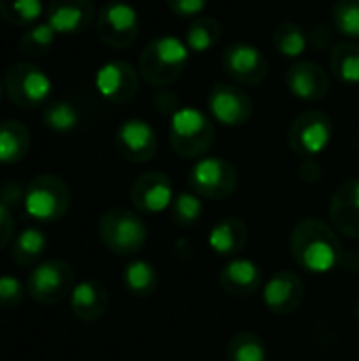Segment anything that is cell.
<instances>
[{
  "label": "cell",
  "mask_w": 359,
  "mask_h": 361,
  "mask_svg": "<svg viewBox=\"0 0 359 361\" xmlns=\"http://www.w3.org/2000/svg\"><path fill=\"white\" fill-rule=\"evenodd\" d=\"M70 186L63 178L55 173H40L36 176L23 195L25 214L36 222H57L70 209Z\"/></svg>",
  "instance_id": "cell-5"
},
{
  "label": "cell",
  "mask_w": 359,
  "mask_h": 361,
  "mask_svg": "<svg viewBox=\"0 0 359 361\" xmlns=\"http://www.w3.org/2000/svg\"><path fill=\"white\" fill-rule=\"evenodd\" d=\"M2 91H4V82L0 80V99H2Z\"/></svg>",
  "instance_id": "cell-39"
},
{
  "label": "cell",
  "mask_w": 359,
  "mask_h": 361,
  "mask_svg": "<svg viewBox=\"0 0 359 361\" xmlns=\"http://www.w3.org/2000/svg\"><path fill=\"white\" fill-rule=\"evenodd\" d=\"M332 74L345 85H359V44L341 42L330 51Z\"/></svg>",
  "instance_id": "cell-27"
},
{
  "label": "cell",
  "mask_w": 359,
  "mask_h": 361,
  "mask_svg": "<svg viewBox=\"0 0 359 361\" xmlns=\"http://www.w3.org/2000/svg\"><path fill=\"white\" fill-rule=\"evenodd\" d=\"M55 36L57 34L49 23H38L19 38V51L28 57H44L55 44Z\"/></svg>",
  "instance_id": "cell-33"
},
{
  "label": "cell",
  "mask_w": 359,
  "mask_h": 361,
  "mask_svg": "<svg viewBox=\"0 0 359 361\" xmlns=\"http://www.w3.org/2000/svg\"><path fill=\"white\" fill-rule=\"evenodd\" d=\"M190 49L176 36H159L150 40L138 59V72L150 87H167L186 70Z\"/></svg>",
  "instance_id": "cell-2"
},
{
  "label": "cell",
  "mask_w": 359,
  "mask_h": 361,
  "mask_svg": "<svg viewBox=\"0 0 359 361\" xmlns=\"http://www.w3.org/2000/svg\"><path fill=\"white\" fill-rule=\"evenodd\" d=\"M332 140V121L322 110H307L298 114L288 131V146L300 159H315Z\"/></svg>",
  "instance_id": "cell-9"
},
{
  "label": "cell",
  "mask_w": 359,
  "mask_h": 361,
  "mask_svg": "<svg viewBox=\"0 0 359 361\" xmlns=\"http://www.w3.org/2000/svg\"><path fill=\"white\" fill-rule=\"evenodd\" d=\"M250 239V231L248 224L239 218H224L218 224H214V228L209 231V247L214 250V254L222 256V258H237Z\"/></svg>",
  "instance_id": "cell-22"
},
{
  "label": "cell",
  "mask_w": 359,
  "mask_h": 361,
  "mask_svg": "<svg viewBox=\"0 0 359 361\" xmlns=\"http://www.w3.org/2000/svg\"><path fill=\"white\" fill-rule=\"evenodd\" d=\"M28 296L38 305H57L74 290V271L68 262L51 258L34 267L28 277Z\"/></svg>",
  "instance_id": "cell-7"
},
{
  "label": "cell",
  "mask_w": 359,
  "mask_h": 361,
  "mask_svg": "<svg viewBox=\"0 0 359 361\" xmlns=\"http://www.w3.org/2000/svg\"><path fill=\"white\" fill-rule=\"evenodd\" d=\"M110 305L108 290L97 279H85L74 286L70 294V309L72 315L80 322H97L106 315Z\"/></svg>",
  "instance_id": "cell-21"
},
{
  "label": "cell",
  "mask_w": 359,
  "mask_h": 361,
  "mask_svg": "<svg viewBox=\"0 0 359 361\" xmlns=\"http://www.w3.org/2000/svg\"><path fill=\"white\" fill-rule=\"evenodd\" d=\"M47 252V235L40 228H25L13 243V260L17 267H36Z\"/></svg>",
  "instance_id": "cell-26"
},
{
  "label": "cell",
  "mask_w": 359,
  "mask_h": 361,
  "mask_svg": "<svg viewBox=\"0 0 359 361\" xmlns=\"http://www.w3.org/2000/svg\"><path fill=\"white\" fill-rule=\"evenodd\" d=\"M95 19L91 0H51L47 8V23L55 34H83Z\"/></svg>",
  "instance_id": "cell-17"
},
{
  "label": "cell",
  "mask_w": 359,
  "mask_h": 361,
  "mask_svg": "<svg viewBox=\"0 0 359 361\" xmlns=\"http://www.w3.org/2000/svg\"><path fill=\"white\" fill-rule=\"evenodd\" d=\"M125 288L135 298H150L159 288L157 269L146 260H131L123 271Z\"/></svg>",
  "instance_id": "cell-25"
},
{
  "label": "cell",
  "mask_w": 359,
  "mask_h": 361,
  "mask_svg": "<svg viewBox=\"0 0 359 361\" xmlns=\"http://www.w3.org/2000/svg\"><path fill=\"white\" fill-rule=\"evenodd\" d=\"M239 186V173L235 165L220 157L199 159L188 173V188L201 199L224 201Z\"/></svg>",
  "instance_id": "cell-6"
},
{
  "label": "cell",
  "mask_w": 359,
  "mask_h": 361,
  "mask_svg": "<svg viewBox=\"0 0 359 361\" xmlns=\"http://www.w3.org/2000/svg\"><path fill=\"white\" fill-rule=\"evenodd\" d=\"M286 85L294 97L303 102H320L330 91V76L315 61H296L286 72Z\"/></svg>",
  "instance_id": "cell-18"
},
{
  "label": "cell",
  "mask_w": 359,
  "mask_h": 361,
  "mask_svg": "<svg viewBox=\"0 0 359 361\" xmlns=\"http://www.w3.org/2000/svg\"><path fill=\"white\" fill-rule=\"evenodd\" d=\"M334 27L347 36L359 38V0H336L332 8Z\"/></svg>",
  "instance_id": "cell-34"
},
{
  "label": "cell",
  "mask_w": 359,
  "mask_h": 361,
  "mask_svg": "<svg viewBox=\"0 0 359 361\" xmlns=\"http://www.w3.org/2000/svg\"><path fill=\"white\" fill-rule=\"evenodd\" d=\"M169 11L178 17H201V13L207 6V0H165Z\"/></svg>",
  "instance_id": "cell-36"
},
{
  "label": "cell",
  "mask_w": 359,
  "mask_h": 361,
  "mask_svg": "<svg viewBox=\"0 0 359 361\" xmlns=\"http://www.w3.org/2000/svg\"><path fill=\"white\" fill-rule=\"evenodd\" d=\"M271 42H273V49L279 55H284V57H300L307 51L309 36L298 23L284 21L273 30Z\"/></svg>",
  "instance_id": "cell-28"
},
{
  "label": "cell",
  "mask_w": 359,
  "mask_h": 361,
  "mask_svg": "<svg viewBox=\"0 0 359 361\" xmlns=\"http://www.w3.org/2000/svg\"><path fill=\"white\" fill-rule=\"evenodd\" d=\"M42 125L53 133H70L78 125V112L70 102H49L42 110Z\"/></svg>",
  "instance_id": "cell-30"
},
{
  "label": "cell",
  "mask_w": 359,
  "mask_h": 361,
  "mask_svg": "<svg viewBox=\"0 0 359 361\" xmlns=\"http://www.w3.org/2000/svg\"><path fill=\"white\" fill-rule=\"evenodd\" d=\"M99 239L106 250L116 256H133L148 241V228L138 212L127 207L108 209L97 224Z\"/></svg>",
  "instance_id": "cell-4"
},
{
  "label": "cell",
  "mask_w": 359,
  "mask_h": 361,
  "mask_svg": "<svg viewBox=\"0 0 359 361\" xmlns=\"http://www.w3.org/2000/svg\"><path fill=\"white\" fill-rule=\"evenodd\" d=\"M262 296L273 315H292L305 300V281L292 271H279L264 283Z\"/></svg>",
  "instance_id": "cell-16"
},
{
  "label": "cell",
  "mask_w": 359,
  "mask_h": 361,
  "mask_svg": "<svg viewBox=\"0 0 359 361\" xmlns=\"http://www.w3.org/2000/svg\"><path fill=\"white\" fill-rule=\"evenodd\" d=\"M174 184L163 171H146L131 184L129 199L133 209L142 214H161L174 203Z\"/></svg>",
  "instance_id": "cell-13"
},
{
  "label": "cell",
  "mask_w": 359,
  "mask_h": 361,
  "mask_svg": "<svg viewBox=\"0 0 359 361\" xmlns=\"http://www.w3.org/2000/svg\"><path fill=\"white\" fill-rule=\"evenodd\" d=\"M169 209H171L174 222L180 228H193L203 216V201L193 190L190 192L186 190V192H180V195L174 197V203H171Z\"/></svg>",
  "instance_id": "cell-32"
},
{
  "label": "cell",
  "mask_w": 359,
  "mask_h": 361,
  "mask_svg": "<svg viewBox=\"0 0 359 361\" xmlns=\"http://www.w3.org/2000/svg\"><path fill=\"white\" fill-rule=\"evenodd\" d=\"M114 146L118 154L129 163H148L157 154V131L150 123L142 118L125 121L114 135Z\"/></svg>",
  "instance_id": "cell-15"
},
{
  "label": "cell",
  "mask_w": 359,
  "mask_h": 361,
  "mask_svg": "<svg viewBox=\"0 0 359 361\" xmlns=\"http://www.w3.org/2000/svg\"><path fill=\"white\" fill-rule=\"evenodd\" d=\"M13 233H15V218L8 205H4L0 201V250H4L11 241H13Z\"/></svg>",
  "instance_id": "cell-37"
},
{
  "label": "cell",
  "mask_w": 359,
  "mask_h": 361,
  "mask_svg": "<svg viewBox=\"0 0 359 361\" xmlns=\"http://www.w3.org/2000/svg\"><path fill=\"white\" fill-rule=\"evenodd\" d=\"M222 68L226 76L239 87L260 85L269 74V61L260 49L248 42L229 44L222 51Z\"/></svg>",
  "instance_id": "cell-11"
},
{
  "label": "cell",
  "mask_w": 359,
  "mask_h": 361,
  "mask_svg": "<svg viewBox=\"0 0 359 361\" xmlns=\"http://www.w3.org/2000/svg\"><path fill=\"white\" fill-rule=\"evenodd\" d=\"M40 0H0V19L17 27L34 23L40 17Z\"/></svg>",
  "instance_id": "cell-31"
},
{
  "label": "cell",
  "mask_w": 359,
  "mask_h": 361,
  "mask_svg": "<svg viewBox=\"0 0 359 361\" xmlns=\"http://www.w3.org/2000/svg\"><path fill=\"white\" fill-rule=\"evenodd\" d=\"M25 292H28L25 286L17 277L2 275L0 277V311H11V309L19 307Z\"/></svg>",
  "instance_id": "cell-35"
},
{
  "label": "cell",
  "mask_w": 359,
  "mask_h": 361,
  "mask_svg": "<svg viewBox=\"0 0 359 361\" xmlns=\"http://www.w3.org/2000/svg\"><path fill=\"white\" fill-rule=\"evenodd\" d=\"M355 319H358V324H359V300H358V305H355Z\"/></svg>",
  "instance_id": "cell-38"
},
{
  "label": "cell",
  "mask_w": 359,
  "mask_h": 361,
  "mask_svg": "<svg viewBox=\"0 0 359 361\" xmlns=\"http://www.w3.org/2000/svg\"><path fill=\"white\" fill-rule=\"evenodd\" d=\"M220 40H222V25H220V21L214 19V17H207V15L195 17L188 23L186 36H184L186 47L190 51H195V53H207V51L216 49Z\"/></svg>",
  "instance_id": "cell-24"
},
{
  "label": "cell",
  "mask_w": 359,
  "mask_h": 361,
  "mask_svg": "<svg viewBox=\"0 0 359 361\" xmlns=\"http://www.w3.org/2000/svg\"><path fill=\"white\" fill-rule=\"evenodd\" d=\"M30 152V131L21 121L0 123V165L19 163Z\"/></svg>",
  "instance_id": "cell-23"
},
{
  "label": "cell",
  "mask_w": 359,
  "mask_h": 361,
  "mask_svg": "<svg viewBox=\"0 0 359 361\" xmlns=\"http://www.w3.org/2000/svg\"><path fill=\"white\" fill-rule=\"evenodd\" d=\"M216 140L212 118L199 108H178L169 121V144L182 159H201Z\"/></svg>",
  "instance_id": "cell-3"
},
{
  "label": "cell",
  "mask_w": 359,
  "mask_h": 361,
  "mask_svg": "<svg viewBox=\"0 0 359 361\" xmlns=\"http://www.w3.org/2000/svg\"><path fill=\"white\" fill-rule=\"evenodd\" d=\"M140 72L123 59L104 63L95 74V87L99 95L112 104H125L133 99L140 89Z\"/></svg>",
  "instance_id": "cell-14"
},
{
  "label": "cell",
  "mask_w": 359,
  "mask_h": 361,
  "mask_svg": "<svg viewBox=\"0 0 359 361\" xmlns=\"http://www.w3.org/2000/svg\"><path fill=\"white\" fill-rule=\"evenodd\" d=\"M220 286L229 296L250 298L262 286V271L250 258H231L220 269Z\"/></svg>",
  "instance_id": "cell-20"
},
{
  "label": "cell",
  "mask_w": 359,
  "mask_h": 361,
  "mask_svg": "<svg viewBox=\"0 0 359 361\" xmlns=\"http://www.w3.org/2000/svg\"><path fill=\"white\" fill-rule=\"evenodd\" d=\"M290 252L300 269L322 275L339 264L343 247L334 226L320 218H305L292 228Z\"/></svg>",
  "instance_id": "cell-1"
},
{
  "label": "cell",
  "mask_w": 359,
  "mask_h": 361,
  "mask_svg": "<svg viewBox=\"0 0 359 361\" xmlns=\"http://www.w3.org/2000/svg\"><path fill=\"white\" fill-rule=\"evenodd\" d=\"M95 27L99 40L110 49H129L140 34V15L131 4L114 0L102 6Z\"/></svg>",
  "instance_id": "cell-10"
},
{
  "label": "cell",
  "mask_w": 359,
  "mask_h": 361,
  "mask_svg": "<svg viewBox=\"0 0 359 361\" xmlns=\"http://www.w3.org/2000/svg\"><path fill=\"white\" fill-rule=\"evenodd\" d=\"M207 108L209 114L226 127L245 125L254 112L252 97L235 82H216L209 91Z\"/></svg>",
  "instance_id": "cell-12"
},
{
  "label": "cell",
  "mask_w": 359,
  "mask_h": 361,
  "mask_svg": "<svg viewBox=\"0 0 359 361\" xmlns=\"http://www.w3.org/2000/svg\"><path fill=\"white\" fill-rule=\"evenodd\" d=\"M330 222L341 235L359 239V178L343 182L334 190L330 201Z\"/></svg>",
  "instance_id": "cell-19"
},
{
  "label": "cell",
  "mask_w": 359,
  "mask_h": 361,
  "mask_svg": "<svg viewBox=\"0 0 359 361\" xmlns=\"http://www.w3.org/2000/svg\"><path fill=\"white\" fill-rule=\"evenodd\" d=\"M4 91L8 99L21 108L32 110L44 104V99L51 93V80L49 76L30 61H17L13 63L4 74Z\"/></svg>",
  "instance_id": "cell-8"
},
{
  "label": "cell",
  "mask_w": 359,
  "mask_h": 361,
  "mask_svg": "<svg viewBox=\"0 0 359 361\" xmlns=\"http://www.w3.org/2000/svg\"><path fill=\"white\" fill-rule=\"evenodd\" d=\"M226 361H269L264 341L254 332H237L226 345Z\"/></svg>",
  "instance_id": "cell-29"
}]
</instances>
